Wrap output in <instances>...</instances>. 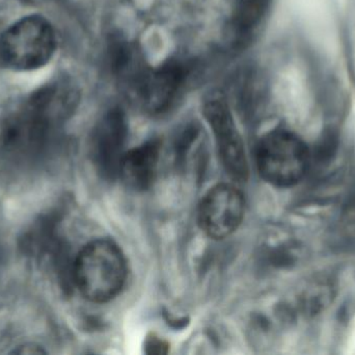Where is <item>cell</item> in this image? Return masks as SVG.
Returning a JSON list of instances; mask_svg holds the SVG:
<instances>
[{
	"instance_id": "obj_4",
	"label": "cell",
	"mask_w": 355,
	"mask_h": 355,
	"mask_svg": "<svg viewBox=\"0 0 355 355\" xmlns=\"http://www.w3.org/2000/svg\"><path fill=\"white\" fill-rule=\"evenodd\" d=\"M245 201L241 192L230 183L212 188L202 198L198 208V223L214 239H225L241 224Z\"/></svg>"
},
{
	"instance_id": "obj_5",
	"label": "cell",
	"mask_w": 355,
	"mask_h": 355,
	"mask_svg": "<svg viewBox=\"0 0 355 355\" xmlns=\"http://www.w3.org/2000/svg\"><path fill=\"white\" fill-rule=\"evenodd\" d=\"M204 115L214 133L225 169L234 179L243 181L248 173L243 142L227 104L220 99L210 100L205 104Z\"/></svg>"
},
{
	"instance_id": "obj_1",
	"label": "cell",
	"mask_w": 355,
	"mask_h": 355,
	"mask_svg": "<svg viewBox=\"0 0 355 355\" xmlns=\"http://www.w3.org/2000/svg\"><path fill=\"white\" fill-rule=\"evenodd\" d=\"M127 265L120 248L108 240L85 245L74 264V279L81 295L94 304H105L124 288Z\"/></svg>"
},
{
	"instance_id": "obj_3",
	"label": "cell",
	"mask_w": 355,
	"mask_h": 355,
	"mask_svg": "<svg viewBox=\"0 0 355 355\" xmlns=\"http://www.w3.org/2000/svg\"><path fill=\"white\" fill-rule=\"evenodd\" d=\"M256 160L259 172L267 183L288 188L304 179L310 166V151L295 133L277 129L259 142Z\"/></svg>"
},
{
	"instance_id": "obj_2",
	"label": "cell",
	"mask_w": 355,
	"mask_h": 355,
	"mask_svg": "<svg viewBox=\"0 0 355 355\" xmlns=\"http://www.w3.org/2000/svg\"><path fill=\"white\" fill-rule=\"evenodd\" d=\"M56 49V35L47 19L31 15L8 27L0 38V58L17 71L45 66Z\"/></svg>"
},
{
	"instance_id": "obj_8",
	"label": "cell",
	"mask_w": 355,
	"mask_h": 355,
	"mask_svg": "<svg viewBox=\"0 0 355 355\" xmlns=\"http://www.w3.org/2000/svg\"><path fill=\"white\" fill-rule=\"evenodd\" d=\"M127 127L120 112H112L98 129L94 144L95 162L104 173L116 172L122 158Z\"/></svg>"
},
{
	"instance_id": "obj_7",
	"label": "cell",
	"mask_w": 355,
	"mask_h": 355,
	"mask_svg": "<svg viewBox=\"0 0 355 355\" xmlns=\"http://www.w3.org/2000/svg\"><path fill=\"white\" fill-rule=\"evenodd\" d=\"M160 143L149 141L123 154L118 172L130 189L146 190L152 185L160 158Z\"/></svg>"
},
{
	"instance_id": "obj_6",
	"label": "cell",
	"mask_w": 355,
	"mask_h": 355,
	"mask_svg": "<svg viewBox=\"0 0 355 355\" xmlns=\"http://www.w3.org/2000/svg\"><path fill=\"white\" fill-rule=\"evenodd\" d=\"M184 81L183 67L170 63L155 70L141 71L133 79V85L144 108L158 114L166 112L174 104Z\"/></svg>"
}]
</instances>
